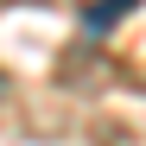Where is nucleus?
<instances>
[{"label":"nucleus","instance_id":"obj_1","mask_svg":"<svg viewBox=\"0 0 146 146\" xmlns=\"http://www.w3.org/2000/svg\"><path fill=\"white\" fill-rule=\"evenodd\" d=\"M133 7H140V0H89V7H83V32H95V38H102L114 19H127Z\"/></svg>","mask_w":146,"mask_h":146},{"label":"nucleus","instance_id":"obj_2","mask_svg":"<svg viewBox=\"0 0 146 146\" xmlns=\"http://www.w3.org/2000/svg\"><path fill=\"white\" fill-rule=\"evenodd\" d=\"M0 83H7V76H0Z\"/></svg>","mask_w":146,"mask_h":146}]
</instances>
